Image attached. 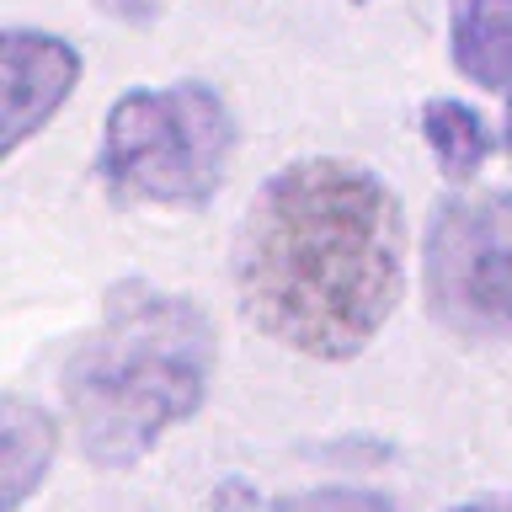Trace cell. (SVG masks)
Listing matches in <instances>:
<instances>
[{"mask_svg": "<svg viewBox=\"0 0 512 512\" xmlns=\"http://www.w3.org/2000/svg\"><path fill=\"white\" fill-rule=\"evenodd\" d=\"M240 315L288 352L342 363L384 331L406 288V214L358 160L310 155L272 171L235 224Z\"/></svg>", "mask_w": 512, "mask_h": 512, "instance_id": "cell-1", "label": "cell"}, {"mask_svg": "<svg viewBox=\"0 0 512 512\" xmlns=\"http://www.w3.org/2000/svg\"><path fill=\"white\" fill-rule=\"evenodd\" d=\"M214 363V320L198 299L144 278L118 283L96 331L64 363V406L80 454L102 470L139 464L171 427L203 411Z\"/></svg>", "mask_w": 512, "mask_h": 512, "instance_id": "cell-2", "label": "cell"}, {"mask_svg": "<svg viewBox=\"0 0 512 512\" xmlns=\"http://www.w3.org/2000/svg\"><path fill=\"white\" fill-rule=\"evenodd\" d=\"M240 128L208 80L134 86L107 107L96 182L123 208H203L230 176Z\"/></svg>", "mask_w": 512, "mask_h": 512, "instance_id": "cell-3", "label": "cell"}, {"mask_svg": "<svg viewBox=\"0 0 512 512\" xmlns=\"http://www.w3.org/2000/svg\"><path fill=\"white\" fill-rule=\"evenodd\" d=\"M427 310L464 342H512V187L454 192L422 246Z\"/></svg>", "mask_w": 512, "mask_h": 512, "instance_id": "cell-4", "label": "cell"}, {"mask_svg": "<svg viewBox=\"0 0 512 512\" xmlns=\"http://www.w3.org/2000/svg\"><path fill=\"white\" fill-rule=\"evenodd\" d=\"M86 70L80 48L59 32L43 27H6L0 32V86H6V107H0V155H16L54 112L70 102L75 80Z\"/></svg>", "mask_w": 512, "mask_h": 512, "instance_id": "cell-5", "label": "cell"}, {"mask_svg": "<svg viewBox=\"0 0 512 512\" xmlns=\"http://www.w3.org/2000/svg\"><path fill=\"white\" fill-rule=\"evenodd\" d=\"M448 59L480 91H512V0H448Z\"/></svg>", "mask_w": 512, "mask_h": 512, "instance_id": "cell-6", "label": "cell"}, {"mask_svg": "<svg viewBox=\"0 0 512 512\" xmlns=\"http://www.w3.org/2000/svg\"><path fill=\"white\" fill-rule=\"evenodd\" d=\"M54 416L22 395L0 400V512H16L54 464Z\"/></svg>", "mask_w": 512, "mask_h": 512, "instance_id": "cell-7", "label": "cell"}, {"mask_svg": "<svg viewBox=\"0 0 512 512\" xmlns=\"http://www.w3.org/2000/svg\"><path fill=\"white\" fill-rule=\"evenodd\" d=\"M422 139H427V150L448 182H470L496 155V134L486 123V112H475L459 96H432V102H422Z\"/></svg>", "mask_w": 512, "mask_h": 512, "instance_id": "cell-8", "label": "cell"}, {"mask_svg": "<svg viewBox=\"0 0 512 512\" xmlns=\"http://www.w3.org/2000/svg\"><path fill=\"white\" fill-rule=\"evenodd\" d=\"M272 512H406V507L384 491H368V486H315V491L278 496Z\"/></svg>", "mask_w": 512, "mask_h": 512, "instance_id": "cell-9", "label": "cell"}, {"mask_svg": "<svg viewBox=\"0 0 512 512\" xmlns=\"http://www.w3.org/2000/svg\"><path fill=\"white\" fill-rule=\"evenodd\" d=\"M208 507L214 512H262V496H256V486L246 475H224L214 496H208Z\"/></svg>", "mask_w": 512, "mask_h": 512, "instance_id": "cell-10", "label": "cell"}, {"mask_svg": "<svg viewBox=\"0 0 512 512\" xmlns=\"http://www.w3.org/2000/svg\"><path fill=\"white\" fill-rule=\"evenodd\" d=\"M112 22H128V27H150V22H160L166 16V6L171 0H96Z\"/></svg>", "mask_w": 512, "mask_h": 512, "instance_id": "cell-11", "label": "cell"}, {"mask_svg": "<svg viewBox=\"0 0 512 512\" xmlns=\"http://www.w3.org/2000/svg\"><path fill=\"white\" fill-rule=\"evenodd\" d=\"M448 512H512V496H475V502H454Z\"/></svg>", "mask_w": 512, "mask_h": 512, "instance_id": "cell-12", "label": "cell"}, {"mask_svg": "<svg viewBox=\"0 0 512 512\" xmlns=\"http://www.w3.org/2000/svg\"><path fill=\"white\" fill-rule=\"evenodd\" d=\"M502 150L512 160V91H507V118H502Z\"/></svg>", "mask_w": 512, "mask_h": 512, "instance_id": "cell-13", "label": "cell"}, {"mask_svg": "<svg viewBox=\"0 0 512 512\" xmlns=\"http://www.w3.org/2000/svg\"><path fill=\"white\" fill-rule=\"evenodd\" d=\"M352 6H363V0H352Z\"/></svg>", "mask_w": 512, "mask_h": 512, "instance_id": "cell-14", "label": "cell"}]
</instances>
